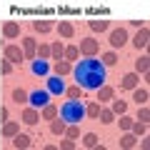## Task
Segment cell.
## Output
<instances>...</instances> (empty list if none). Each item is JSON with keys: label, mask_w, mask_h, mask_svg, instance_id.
<instances>
[{"label": "cell", "mask_w": 150, "mask_h": 150, "mask_svg": "<svg viewBox=\"0 0 150 150\" xmlns=\"http://www.w3.org/2000/svg\"><path fill=\"white\" fill-rule=\"evenodd\" d=\"M75 80L85 90H98L105 83V65L100 60H93V58L80 60V63L75 65Z\"/></svg>", "instance_id": "cell-1"}, {"label": "cell", "mask_w": 150, "mask_h": 150, "mask_svg": "<svg viewBox=\"0 0 150 150\" xmlns=\"http://www.w3.org/2000/svg\"><path fill=\"white\" fill-rule=\"evenodd\" d=\"M60 115H63V120H68V123H80L83 118H85V105H83L80 100H68L63 103V108H60Z\"/></svg>", "instance_id": "cell-2"}, {"label": "cell", "mask_w": 150, "mask_h": 150, "mask_svg": "<svg viewBox=\"0 0 150 150\" xmlns=\"http://www.w3.org/2000/svg\"><path fill=\"white\" fill-rule=\"evenodd\" d=\"M125 43H128V33H125V28H115V30L110 33V45H112V48H123Z\"/></svg>", "instance_id": "cell-3"}, {"label": "cell", "mask_w": 150, "mask_h": 150, "mask_svg": "<svg viewBox=\"0 0 150 150\" xmlns=\"http://www.w3.org/2000/svg\"><path fill=\"white\" fill-rule=\"evenodd\" d=\"M80 50L85 55H95L98 53V40H95V38H85V40H80Z\"/></svg>", "instance_id": "cell-4"}, {"label": "cell", "mask_w": 150, "mask_h": 150, "mask_svg": "<svg viewBox=\"0 0 150 150\" xmlns=\"http://www.w3.org/2000/svg\"><path fill=\"white\" fill-rule=\"evenodd\" d=\"M30 103H33L35 108L45 105V103H48V90H33V93H30Z\"/></svg>", "instance_id": "cell-5"}, {"label": "cell", "mask_w": 150, "mask_h": 150, "mask_svg": "<svg viewBox=\"0 0 150 150\" xmlns=\"http://www.w3.org/2000/svg\"><path fill=\"white\" fill-rule=\"evenodd\" d=\"M5 58L10 60V63H20V60H23V53H20L18 45H8V48H5Z\"/></svg>", "instance_id": "cell-6"}, {"label": "cell", "mask_w": 150, "mask_h": 150, "mask_svg": "<svg viewBox=\"0 0 150 150\" xmlns=\"http://www.w3.org/2000/svg\"><path fill=\"white\" fill-rule=\"evenodd\" d=\"M133 45H135V48H145V45H148V28H143V30H140L138 33V35H135L133 38Z\"/></svg>", "instance_id": "cell-7"}, {"label": "cell", "mask_w": 150, "mask_h": 150, "mask_svg": "<svg viewBox=\"0 0 150 150\" xmlns=\"http://www.w3.org/2000/svg\"><path fill=\"white\" fill-rule=\"evenodd\" d=\"M135 85H138V75H135V73L125 75V78H123V83H120V88H125V90H133Z\"/></svg>", "instance_id": "cell-8"}, {"label": "cell", "mask_w": 150, "mask_h": 150, "mask_svg": "<svg viewBox=\"0 0 150 150\" xmlns=\"http://www.w3.org/2000/svg\"><path fill=\"white\" fill-rule=\"evenodd\" d=\"M3 33H5L8 38H18L20 35V25H18V23H8V25L3 28Z\"/></svg>", "instance_id": "cell-9"}, {"label": "cell", "mask_w": 150, "mask_h": 150, "mask_svg": "<svg viewBox=\"0 0 150 150\" xmlns=\"http://www.w3.org/2000/svg\"><path fill=\"white\" fill-rule=\"evenodd\" d=\"M25 100H28V93L23 90V88H15V90H13V103H15V105H23Z\"/></svg>", "instance_id": "cell-10"}, {"label": "cell", "mask_w": 150, "mask_h": 150, "mask_svg": "<svg viewBox=\"0 0 150 150\" xmlns=\"http://www.w3.org/2000/svg\"><path fill=\"white\" fill-rule=\"evenodd\" d=\"M33 73H35V75H45V73H48V63H45L43 58L35 60V63H33Z\"/></svg>", "instance_id": "cell-11"}, {"label": "cell", "mask_w": 150, "mask_h": 150, "mask_svg": "<svg viewBox=\"0 0 150 150\" xmlns=\"http://www.w3.org/2000/svg\"><path fill=\"white\" fill-rule=\"evenodd\" d=\"M48 88H50V93H63V90H65V85H63V80H60V78H50Z\"/></svg>", "instance_id": "cell-12"}, {"label": "cell", "mask_w": 150, "mask_h": 150, "mask_svg": "<svg viewBox=\"0 0 150 150\" xmlns=\"http://www.w3.org/2000/svg\"><path fill=\"white\" fill-rule=\"evenodd\" d=\"M88 25H90V30H95V33H103V30H108V25H110V23H108V20H90Z\"/></svg>", "instance_id": "cell-13"}, {"label": "cell", "mask_w": 150, "mask_h": 150, "mask_svg": "<svg viewBox=\"0 0 150 150\" xmlns=\"http://www.w3.org/2000/svg\"><path fill=\"white\" fill-rule=\"evenodd\" d=\"M23 45H25L28 58H33V55H35V38H23Z\"/></svg>", "instance_id": "cell-14"}, {"label": "cell", "mask_w": 150, "mask_h": 150, "mask_svg": "<svg viewBox=\"0 0 150 150\" xmlns=\"http://www.w3.org/2000/svg\"><path fill=\"white\" fill-rule=\"evenodd\" d=\"M13 145H15V148H30V138H28V135H18V133H15Z\"/></svg>", "instance_id": "cell-15"}, {"label": "cell", "mask_w": 150, "mask_h": 150, "mask_svg": "<svg viewBox=\"0 0 150 150\" xmlns=\"http://www.w3.org/2000/svg\"><path fill=\"white\" fill-rule=\"evenodd\" d=\"M110 98H112V88H108V85L98 88V100H110Z\"/></svg>", "instance_id": "cell-16"}, {"label": "cell", "mask_w": 150, "mask_h": 150, "mask_svg": "<svg viewBox=\"0 0 150 150\" xmlns=\"http://www.w3.org/2000/svg\"><path fill=\"white\" fill-rule=\"evenodd\" d=\"M58 33H60V35H63V38H73V25H70V23H60V25H58Z\"/></svg>", "instance_id": "cell-17"}, {"label": "cell", "mask_w": 150, "mask_h": 150, "mask_svg": "<svg viewBox=\"0 0 150 150\" xmlns=\"http://www.w3.org/2000/svg\"><path fill=\"white\" fill-rule=\"evenodd\" d=\"M23 120H25L28 125H35L38 123V112L35 110H25V112H23Z\"/></svg>", "instance_id": "cell-18"}, {"label": "cell", "mask_w": 150, "mask_h": 150, "mask_svg": "<svg viewBox=\"0 0 150 150\" xmlns=\"http://www.w3.org/2000/svg\"><path fill=\"white\" fill-rule=\"evenodd\" d=\"M33 28H35L38 33H48V30H50L53 25H50L48 20H35V23H33Z\"/></svg>", "instance_id": "cell-19"}, {"label": "cell", "mask_w": 150, "mask_h": 150, "mask_svg": "<svg viewBox=\"0 0 150 150\" xmlns=\"http://www.w3.org/2000/svg\"><path fill=\"white\" fill-rule=\"evenodd\" d=\"M133 100L138 103V105H145V103H148V90H135Z\"/></svg>", "instance_id": "cell-20"}, {"label": "cell", "mask_w": 150, "mask_h": 150, "mask_svg": "<svg viewBox=\"0 0 150 150\" xmlns=\"http://www.w3.org/2000/svg\"><path fill=\"white\" fill-rule=\"evenodd\" d=\"M50 130H53L55 135H63V133H65V120H53V125H50Z\"/></svg>", "instance_id": "cell-21"}, {"label": "cell", "mask_w": 150, "mask_h": 150, "mask_svg": "<svg viewBox=\"0 0 150 150\" xmlns=\"http://www.w3.org/2000/svg\"><path fill=\"white\" fill-rule=\"evenodd\" d=\"M98 112H100V105H98V103H90V105L85 108V115H90V118H98Z\"/></svg>", "instance_id": "cell-22"}, {"label": "cell", "mask_w": 150, "mask_h": 150, "mask_svg": "<svg viewBox=\"0 0 150 150\" xmlns=\"http://www.w3.org/2000/svg\"><path fill=\"white\" fill-rule=\"evenodd\" d=\"M135 70H138V73H148V58L135 60Z\"/></svg>", "instance_id": "cell-23"}, {"label": "cell", "mask_w": 150, "mask_h": 150, "mask_svg": "<svg viewBox=\"0 0 150 150\" xmlns=\"http://www.w3.org/2000/svg\"><path fill=\"white\" fill-rule=\"evenodd\" d=\"M98 118H100V123H112V112H110V110H103V108H100Z\"/></svg>", "instance_id": "cell-24"}, {"label": "cell", "mask_w": 150, "mask_h": 150, "mask_svg": "<svg viewBox=\"0 0 150 150\" xmlns=\"http://www.w3.org/2000/svg\"><path fill=\"white\" fill-rule=\"evenodd\" d=\"M83 143H85L88 148H95V145H98V135H95V133H88V135H85V140H83Z\"/></svg>", "instance_id": "cell-25"}, {"label": "cell", "mask_w": 150, "mask_h": 150, "mask_svg": "<svg viewBox=\"0 0 150 150\" xmlns=\"http://www.w3.org/2000/svg\"><path fill=\"white\" fill-rule=\"evenodd\" d=\"M55 112H58V110H55V105H45L43 118H45V120H53V118H55Z\"/></svg>", "instance_id": "cell-26"}, {"label": "cell", "mask_w": 150, "mask_h": 150, "mask_svg": "<svg viewBox=\"0 0 150 150\" xmlns=\"http://www.w3.org/2000/svg\"><path fill=\"white\" fill-rule=\"evenodd\" d=\"M55 70H58V75H65V73H70V65L63 63V60H58L55 63Z\"/></svg>", "instance_id": "cell-27"}, {"label": "cell", "mask_w": 150, "mask_h": 150, "mask_svg": "<svg viewBox=\"0 0 150 150\" xmlns=\"http://www.w3.org/2000/svg\"><path fill=\"white\" fill-rule=\"evenodd\" d=\"M115 63H118L115 53H105V55H103V65H115Z\"/></svg>", "instance_id": "cell-28"}, {"label": "cell", "mask_w": 150, "mask_h": 150, "mask_svg": "<svg viewBox=\"0 0 150 150\" xmlns=\"http://www.w3.org/2000/svg\"><path fill=\"white\" fill-rule=\"evenodd\" d=\"M120 145H123V148H133L135 138H133V135H123V138H120Z\"/></svg>", "instance_id": "cell-29"}, {"label": "cell", "mask_w": 150, "mask_h": 150, "mask_svg": "<svg viewBox=\"0 0 150 150\" xmlns=\"http://www.w3.org/2000/svg\"><path fill=\"white\" fill-rule=\"evenodd\" d=\"M125 108H128V105H125V100H115V103H112V110H115V112H120V115L125 112Z\"/></svg>", "instance_id": "cell-30"}, {"label": "cell", "mask_w": 150, "mask_h": 150, "mask_svg": "<svg viewBox=\"0 0 150 150\" xmlns=\"http://www.w3.org/2000/svg\"><path fill=\"white\" fill-rule=\"evenodd\" d=\"M3 133H5V135H15L18 133V123H8L5 128H3Z\"/></svg>", "instance_id": "cell-31"}, {"label": "cell", "mask_w": 150, "mask_h": 150, "mask_svg": "<svg viewBox=\"0 0 150 150\" xmlns=\"http://www.w3.org/2000/svg\"><path fill=\"white\" fill-rule=\"evenodd\" d=\"M50 53H53L55 58H60V55H63V45H60V43H55L53 48H50Z\"/></svg>", "instance_id": "cell-32"}, {"label": "cell", "mask_w": 150, "mask_h": 150, "mask_svg": "<svg viewBox=\"0 0 150 150\" xmlns=\"http://www.w3.org/2000/svg\"><path fill=\"white\" fill-rule=\"evenodd\" d=\"M63 53L68 55L70 60H75V58H78V48H68V50H63Z\"/></svg>", "instance_id": "cell-33"}, {"label": "cell", "mask_w": 150, "mask_h": 150, "mask_svg": "<svg viewBox=\"0 0 150 150\" xmlns=\"http://www.w3.org/2000/svg\"><path fill=\"white\" fill-rule=\"evenodd\" d=\"M120 128H133V120L130 118H120Z\"/></svg>", "instance_id": "cell-34"}, {"label": "cell", "mask_w": 150, "mask_h": 150, "mask_svg": "<svg viewBox=\"0 0 150 150\" xmlns=\"http://www.w3.org/2000/svg\"><path fill=\"white\" fill-rule=\"evenodd\" d=\"M48 55H50V48L48 45H40V58H48Z\"/></svg>", "instance_id": "cell-35"}, {"label": "cell", "mask_w": 150, "mask_h": 150, "mask_svg": "<svg viewBox=\"0 0 150 150\" xmlns=\"http://www.w3.org/2000/svg\"><path fill=\"white\" fill-rule=\"evenodd\" d=\"M0 68H3V73H5V75H8V73H10V70H13V68H10V63H8V60H3V63H0Z\"/></svg>", "instance_id": "cell-36"}, {"label": "cell", "mask_w": 150, "mask_h": 150, "mask_svg": "<svg viewBox=\"0 0 150 150\" xmlns=\"http://www.w3.org/2000/svg\"><path fill=\"white\" fill-rule=\"evenodd\" d=\"M60 148H65V150H70V148H75V143H73V140H63V143H60Z\"/></svg>", "instance_id": "cell-37"}, {"label": "cell", "mask_w": 150, "mask_h": 150, "mask_svg": "<svg viewBox=\"0 0 150 150\" xmlns=\"http://www.w3.org/2000/svg\"><path fill=\"white\" fill-rule=\"evenodd\" d=\"M68 95H70V98H78V95H80V88H70Z\"/></svg>", "instance_id": "cell-38"}, {"label": "cell", "mask_w": 150, "mask_h": 150, "mask_svg": "<svg viewBox=\"0 0 150 150\" xmlns=\"http://www.w3.org/2000/svg\"><path fill=\"white\" fill-rule=\"evenodd\" d=\"M148 115H150L148 108H143V110H140V120H148Z\"/></svg>", "instance_id": "cell-39"}, {"label": "cell", "mask_w": 150, "mask_h": 150, "mask_svg": "<svg viewBox=\"0 0 150 150\" xmlns=\"http://www.w3.org/2000/svg\"><path fill=\"white\" fill-rule=\"evenodd\" d=\"M135 133H138V135H140V133H145V125H143V123H138V125H135Z\"/></svg>", "instance_id": "cell-40"}]
</instances>
